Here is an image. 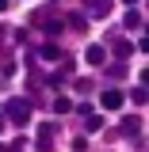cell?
Wrapping results in <instances>:
<instances>
[{"instance_id": "cell-3", "label": "cell", "mask_w": 149, "mask_h": 152, "mask_svg": "<svg viewBox=\"0 0 149 152\" xmlns=\"http://www.w3.org/2000/svg\"><path fill=\"white\" fill-rule=\"evenodd\" d=\"M119 129H122V137H138V133H142V118H138V114H126V118H122V122H119Z\"/></svg>"}, {"instance_id": "cell-4", "label": "cell", "mask_w": 149, "mask_h": 152, "mask_svg": "<svg viewBox=\"0 0 149 152\" xmlns=\"http://www.w3.org/2000/svg\"><path fill=\"white\" fill-rule=\"evenodd\" d=\"M50 137H54V122L38 126V152H50Z\"/></svg>"}, {"instance_id": "cell-1", "label": "cell", "mask_w": 149, "mask_h": 152, "mask_svg": "<svg viewBox=\"0 0 149 152\" xmlns=\"http://www.w3.org/2000/svg\"><path fill=\"white\" fill-rule=\"evenodd\" d=\"M4 118H8V122H16V126H27V122H31V99H23V95L12 99V103L4 107Z\"/></svg>"}, {"instance_id": "cell-8", "label": "cell", "mask_w": 149, "mask_h": 152, "mask_svg": "<svg viewBox=\"0 0 149 152\" xmlns=\"http://www.w3.org/2000/svg\"><path fill=\"white\" fill-rule=\"evenodd\" d=\"M69 110H73V103H69L65 95H57L54 99V114H69Z\"/></svg>"}, {"instance_id": "cell-11", "label": "cell", "mask_w": 149, "mask_h": 152, "mask_svg": "<svg viewBox=\"0 0 149 152\" xmlns=\"http://www.w3.org/2000/svg\"><path fill=\"white\" fill-rule=\"evenodd\" d=\"M126 27H130V31H138V27H142V15H138L134 8H130V12H126Z\"/></svg>"}, {"instance_id": "cell-15", "label": "cell", "mask_w": 149, "mask_h": 152, "mask_svg": "<svg viewBox=\"0 0 149 152\" xmlns=\"http://www.w3.org/2000/svg\"><path fill=\"white\" fill-rule=\"evenodd\" d=\"M122 4H130V8H134V4H138V0H122Z\"/></svg>"}, {"instance_id": "cell-2", "label": "cell", "mask_w": 149, "mask_h": 152, "mask_svg": "<svg viewBox=\"0 0 149 152\" xmlns=\"http://www.w3.org/2000/svg\"><path fill=\"white\" fill-rule=\"evenodd\" d=\"M122 103H126V95L119 91V88H107V91L99 95V107H107V110H119Z\"/></svg>"}, {"instance_id": "cell-12", "label": "cell", "mask_w": 149, "mask_h": 152, "mask_svg": "<svg viewBox=\"0 0 149 152\" xmlns=\"http://www.w3.org/2000/svg\"><path fill=\"white\" fill-rule=\"evenodd\" d=\"M130 99H134V103H138V107H142V103H145V99H149V91H145V88H138V91H134Z\"/></svg>"}, {"instance_id": "cell-10", "label": "cell", "mask_w": 149, "mask_h": 152, "mask_svg": "<svg viewBox=\"0 0 149 152\" xmlns=\"http://www.w3.org/2000/svg\"><path fill=\"white\" fill-rule=\"evenodd\" d=\"M99 126H103V118H99V114H84V129H99Z\"/></svg>"}, {"instance_id": "cell-5", "label": "cell", "mask_w": 149, "mask_h": 152, "mask_svg": "<svg viewBox=\"0 0 149 152\" xmlns=\"http://www.w3.org/2000/svg\"><path fill=\"white\" fill-rule=\"evenodd\" d=\"M84 61H88V65H103V61H107V50H103V46H88V50H84Z\"/></svg>"}, {"instance_id": "cell-9", "label": "cell", "mask_w": 149, "mask_h": 152, "mask_svg": "<svg viewBox=\"0 0 149 152\" xmlns=\"http://www.w3.org/2000/svg\"><path fill=\"white\" fill-rule=\"evenodd\" d=\"M42 31L46 34H61V19H42Z\"/></svg>"}, {"instance_id": "cell-14", "label": "cell", "mask_w": 149, "mask_h": 152, "mask_svg": "<svg viewBox=\"0 0 149 152\" xmlns=\"http://www.w3.org/2000/svg\"><path fill=\"white\" fill-rule=\"evenodd\" d=\"M4 8H8V0H0V12H4Z\"/></svg>"}, {"instance_id": "cell-7", "label": "cell", "mask_w": 149, "mask_h": 152, "mask_svg": "<svg viewBox=\"0 0 149 152\" xmlns=\"http://www.w3.org/2000/svg\"><path fill=\"white\" fill-rule=\"evenodd\" d=\"M115 53H119V57H130V53H134V42L119 38V42H115Z\"/></svg>"}, {"instance_id": "cell-6", "label": "cell", "mask_w": 149, "mask_h": 152, "mask_svg": "<svg viewBox=\"0 0 149 152\" xmlns=\"http://www.w3.org/2000/svg\"><path fill=\"white\" fill-rule=\"evenodd\" d=\"M38 53L46 57V61H57V57H61V46H57V42H46V46H42Z\"/></svg>"}, {"instance_id": "cell-13", "label": "cell", "mask_w": 149, "mask_h": 152, "mask_svg": "<svg viewBox=\"0 0 149 152\" xmlns=\"http://www.w3.org/2000/svg\"><path fill=\"white\" fill-rule=\"evenodd\" d=\"M4 126H8V118H4V107H0V129H4Z\"/></svg>"}]
</instances>
